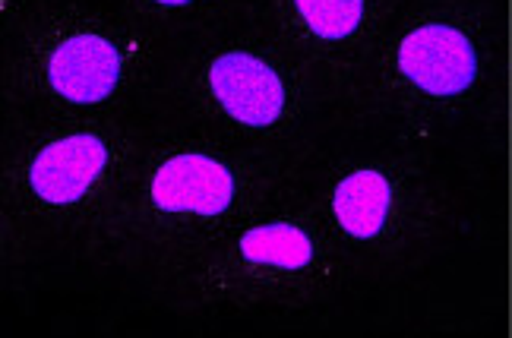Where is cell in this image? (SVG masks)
I'll use <instances>...</instances> for the list:
<instances>
[{
	"label": "cell",
	"mask_w": 512,
	"mask_h": 338,
	"mask_svg": "<svg viewBox=\"0 0 512 338\" xmlns=\"http://www.w3.org/2000/svg\"><path fill=\"white\" fill-rule=\"evenodd\" d=\"M392 203V187L380 171H358L345 177L332 196L339 225L351 237H377L386 225Z\"/></svg>",
	"instance_id": "6"
},
{
	"label": "cell",
	"mask_w": 512,
	"mask_h": 338,
	"mask_svg": "<svg viewBox=\"0 0 512 338\" xmlns=\"http://www.w3.org/2000/svg\"><path fill=\"white\" fill-rule=\"evenodd\" d=\"M108 149L98 136L80 133L57 139L48 149L38 152L29 168V184L51 206H70L83 200L89 187L105 171Z\"/></svg>",
	"instance_id": "5"
},
{
	"label": "cell",
	"mask_w": 512,
	"mask_h": 338,
	"mask_svg": "<svg viewBox=\"0 0 512 338\" xmlns=\"http://www.w3.org/2000/svg\"><path fill=\"white\" fill-rule=\"evenodd\" d=\"M399 67L415 86L430 95H459L478 76V54L468 38L443 23H430L405 35Z\"/></svg>",
	"instance_id": "1"
},
{
	"label": "cell",
	"mask_w": 512,
	"mask_h": 338,
	"mask_svg": "<svg viewBox=\"0 0 512 338\" xmlns=\"http://www.w3.org/2000/svg\"><path fill=\"white\" fill-rule=\"evenodd\" d=\"M159 4H165V7H184V4H190V0H159Z\"/></svg>",
	"instance_id": "9"
},
{
	"label": "cell",
	"mask_w": 512,
	"mask_h": 338,
	"mask_svg": "<svg viewBox=\"0 0 512 338\" xmlns=\"http://www.w3.org/2000/svg\"><path fill=\"white\" fill-rule=\"evenodd\" d=\"M294 10L301 13L313 35L339 42L361 26L364 0H294Z\"/></svg>",
	"instance_id": "8"
},
{
	"label": "cell",
	"mask_w": 512,
	"mask_h": 338,
	"mask_svg": "<svg viewBox=\"0 0 512 338\" xmlns=\"http://www.w3.org/2000/svg\"><path fill=\"white\" fill-rule=\"evenodd\" d=\"M234 200V181L209 155H174L152 177V203L165 212L219 215Z\"/></svg>",
	"instance_id": "4"
},
{
	"label": "cell",
	"mask_w": 512,
	"mask_h": 338,
	"mask_svg": "<svg viewBox=\"0 0 512 338\" xmlns=\"http://www.w3.org/2000/svg\"><path fill=\"white\" fill-rule=\"evenodd\" d=\"M209 83L222 108L247 127H269L285 108V86L269 64L244 51H228L209 70Z\"/></svg>",
	"instance_id": "2"
},
{
	"label": "cell",
	"mask_w": 512,
	"mask_h": 338,
	"mask_svg": "<svg viewBox=\"0 0 512 338\" xmlns=\"http://www.w3.org/2000/svg\"><path fill=\"white\" fill-rule=\"evenodd\" d=\"M244 260L275 269H304L313 260L310 237L294 225H263L241 237Z\"/></svg>",
	"instance_id": "7"
},
{
	"label": "cell",
	"mask_w": 512,
	"mask_h": 338,
	"mask_svg": "<svg viewBox=\"0 0 512 338\" xmlns=\"http://www.w3.org/2000/svg\"><path fill=\"white\" fill-rule=\"evenodd\" d=\"M121 51L102 35H70L54 48L48 79L54 92L73 105H98L121 83Z\"/></svg>",
	"instance_id": "3"
}]
</instances>
